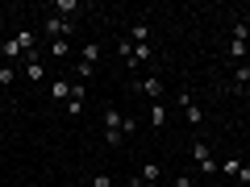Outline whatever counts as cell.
I'll return each mask as SVG.
<instances>
[{
	"mask_svg": "<svg viewBox=\"0 0 250 187\" xmlns=\"http://www.w3.org/2000/svg\"><path fill=\"white\" fill-rule=\"evenodd\" d=\"M192 158H196L200 175H221V162L213 158V146H208V142H192Z\"/></svg>",
	"mask_w": 250,
	"mask_h": 187,
	"instance_id": "obj_1",
	"label": "cell"
},
{
	"mask_svg": "<svg viewBox=\"0 0 250 187\" xmlns=\"http://www.w3.org/2000/svg\"><path fill=\"white\" fill-rule=\"evenodd\" d=\"M42 34H46V42H67V37L75 34V21H67V17H59V13H54V17H46V25H42Z\"/></svg>",
	"mask_w": 250,
	"mask_h": 187,
	"instance_id": "obj_2",
	"label": "cell"
},
{
	"mask_svg": "<svg viewBox=\"0 0 250 187\" xmlns=\"http://www.w3.org/2000/svg\"><path fill=\"white\" fill-rule=\"evenodd\" d=\"M121 108H104V142L108 146H121L125 137H121Z\"/></svg>",
	"mask_w": 250,
	"mask_h": 187,
	"instance_id": "obj_3",
	"label": "cell"
},
{
	"mask_svg": "<svg viewBox=\"0 0 250 187\" xmlns=\"http://www.w3.org/2000/svg\"><path fill=\"white\" fill-rule=\"evenodd\" d=\"M179 112H184V121L192 125V129H196L200 121H205V112H200V104L192 100V92H179Z\"/></svg>",
	"mask_w": 250,
	"mask_h": 187,
	"instance_id": "obj_4",
	"label": "cell"
},
{
	"mask_svg": "<svg viewBox=\"0 0 250 187\" xmlns=\"http://www.w3.org/2000/svg\"><path fill=\"white\" fill-rule=\"evenodd\" d=\"M138 92L154 104V100H163V79H159V75H146V79H138Z\"/></svg>",
	"mask_w": 250,
	"mask_h": 187,
	"instance_id": "obj_5",
	"label": "cell"
},
{
	"mask_svg": "<svg viewBox=\"0 0 250 187\" xmlns=\"http://www.w3.org/2000/svg\"><path fill=\"white\" fill-rule=\"evenodd\" d=\"M21 71H25L29 83H42V79H46V62H42V58H29V62H21Z\"/></svg>",
	"mask_w": 250,
	"mask_h": 187,
	"instance_id": "obj_6",
	"label": "cell"
},
{
	"mask_svg": "<svg viewBox=\"0 0 250 187\" xmlns=\"http://www.w3.org/2000/svg\"><path fill=\"white\" fill-rule=\"evenodd\" d=\"M129 42L134 46H150V21H134V29H129Z\"/></svg>",
	"mask_w": 250,
	"mask_h": 187,
	"instance_id": "obj_7",
	"label": "cell"
},
{
	"mask_svg": "<svg viewBox=\"0 0 250 187\" xmlns=\"http://www.w3.org/2000/svg\"><path fill=\"white\" fill-rule=\"evenodd\" d=\"M50 100H54V104H67V100H71V83H67V79H54L50 83Z\"/></svg>",
	"mask_w": 250,
	"mask_h": 187,
	"instance_id": "obj_8",
	"label": "cell"
},
{
	"mask_svg": "<svg viewBox=\"0 0 250 187\" xmlns=\"http://www.w3.org/2000/svg\"><path fill=\"white\" fill-rule=\"evenodd\" d=\"M146 121H150L154 129H163V125H167V108H163V100H154V104L146 108Z\"/></svg>",
	"mask_w": 250,
	"mask_h": 187,
	"instance_id": "obj_9",
	"label": "cell"
},
{
	"mask_svg": "<svg viewBox=\"0 0 250 187\" xmlns=\"http://www.w3.org/2000/svg\"><path fill=\"white\" fill-rule=\"evenodd\" d=\"M117 58L134 71V42H129V37H121V42H117Z\"/></svg>",
	"mask_w": 250,
	"mask_h": 187,
	"instance_id": "obj_10",
	"label": "cell"
},
{
	"mask_svg": "<svg viewBox=\"0 0 250 187\" xmlns=\"http://www.w3.org/2000/svg\"><path fill=\"white\" fill-rule=\"evenodd\" d=\"M246 54H250V42H238V37H229V58H233V62H246Z\"/></svg>",
	"mask_w": 250,
	"mask_h": 187,
	"instance_id": "obj_11",
	"label": "cell"
},
{
	"mask_svg": "<svg viewBox=\"0 0 250 187\" xmlns=\"http://www.w3.org/2000/svg\"><path fill=\"white\" fill-rule=\"evenodd\" d=\"M54 13H59V17H67V21H75V13H80V0H59V4H54Z\"/></svg>",
	"mask_w": 250,
	"mask_h": 187,
	"instance_id": "obj_12",
	"label": "cell"
},
{
	"mask_svg": "<svg viewBox=\"0 0 250 187\" xmlns=\"http://www.w3.org/2000/svg\"><path fill=\"white\" fill-rule=\"evenodd\" d=\"M67 54H71V46L62 42V37L59 42H46V58H67Z\"/></svg>",
	"mask_w": 250,
	"mask_h": 187,
	"instance_id": "obj_13",
	"label": "cell"
},
{
	"mask_svg": "<svg viewBox=\"0 0 250 187\" xmlns=\"http://www.w3.org/2000/svg\"><path fill=\"white\" fill-rule=\"evenodd\" d=\"M246 83H250V62H238V67H233V88H246Z\"/></svg>",
	"mask_w": 250,
	"mask_h": 187,
	"instance_id": "obj_14",
	"label": "cell"
},
{
	"mask_svg": "<svg viewBox=\"0 0 250 187\" xmlns=\"http://www.w3.org/2000/svg\"><path fill=\"white\" fill-rule=\"evenodd\" d=\"M17 83V67L13 62H0V88H13Z\"/></svg>",
	"mask_w": 250,
	"mask_h": 187,
	"instance_id": "obj_15",
	"label": "cell"
},
{
	"mask_svg": "<svg viewBox=\"0 0 250 187\" xmlns=\"http://www.w3.org/2000/svg\"><path fill=\"white\" fill-rule=\"evenodd\" d=\"M138 179H142V183H159V162H142Z\"/></svg>",
	"mask_w": 250,
	"mask_h": 187,
	"instance_id": "obj_16",
	"label": "cell"
},
{
	"mask_svg": "<svg viewBox=\"0 0 250 187\" xmlns=\"http://www.w3.org/2000/svg\"><path fill=\"white\" fill-rule=\"evenodd\" d=\"M80 62L96 67V62H100V46H83V50H80Z\"/></svg>",
	"mask_w": 250,
	"mask_h": 187,
	"instance_id": "obj_17",
	"label": "cell"
},
{
	"mask_svg": "<svg viewBox=\"0 0 250 187\" xmlns=\"http://www.w3.org/2000/svg\"><path fill=\"white\" fill-rule=\"evenodd\" d=\"M238 170H242V158H225V162H221V175H225V179H233Z\"/></svg>",
	"mask_w": 250,
	"mask_h": 187,
	"instance_id": "obj_18",
	"label": "cell"
},
{
	"mask_svg": "<svg viewBox=\"0 0 250 187\" xmlns=\"http://www.w3.org/2000/svg\"><path fill=\"white\" fill-rule=\"evenodd\" d=\"M138 133V116H121V137H134Z\"/></svg>",
	"mask_w": 250,
	"mask_h": 187,
	"instance_id": "obj_19",
	"label": "cell"
},
{
	"mask_svg": "<svg viewBox=\"0 0 250 187\" xmlns=\"http://www.w3.org/2000/svg\"><path fill=\"white\" fill-rule=\"evenodd\" d=\"M171 187H196V179H192V175H175V179H171Z\"/></svg>",
	"mask_w": 250,
	"mask_h": 187,
	"instance_id": "obj_20",
	"label": "cell"
},
{
	"mask_svg": "<svg viewBox=\"0 0 250 187\" xmlns=\"http://www.w3.org/2000/svg\"><path fill=\"white\" fill-rule=\"evenodd\" d=\"M233 179H238L242 187H250V162H242V170H238V175H233Z\"/></svg>",
	"mask_w": 250,
	"mask_h": 187,
	"instance_id": "obj_21",
	"label": "cell"
},
{
	"mask_svg": "<svg viewBox=\"0 0 250 187\" xmlns=\"http://www.w3.org/2000/svg\"><path fill=\"white\" fill-rule=\"evenodd\" d=\"M92 187H113V175H96V179H92Z\"/></svg>",
	"mask_w": 250,
	"mask_h": 187,
	"instance_id": "obj_22",
	"label": "cell"
},
{
	"mask_svg": "<svg viewBox=\"0 0 250 187\" xmlns=\"http://www.w3.org/2000/svg\"><path fill=\"white\" fill-rule=\"evenodd\" d=\"M242 96H246V100H250V83H246V88H242Z\"/></svg>",
	"mask_w": 250,
	"mask_h": 187,
	"instance_id": "obj_23",
	"label": "cell"
},
{
	"mask_svg": "<svg viewBox=\"0 0 250 187\" xmlns=\"http://www.w3.org/2000/svg\"><path fill=\"white\" fill-rule=\"evenodd\" d=\"M142 187H159V183H142Z\"/></svg>",
	"mask_w": 250,
	"mask_h": 187,
	"instance_id": "obj_24",
	"label": "cell"
},
{
	"mask_svg": "<svg viewBox=\"0 0 250 187\" xmlns=\"http://www.w3.org/2000/svg\"><path fill=\"white\" fill-rule=\"evenodd\" d=\"M225 187H229V183H225Z\"/></svg>",
	"mask_w": 250,
	"mask_h": 187,
	"instance_id": "obj_25",
	"label": "cell"
}]
</instances>
